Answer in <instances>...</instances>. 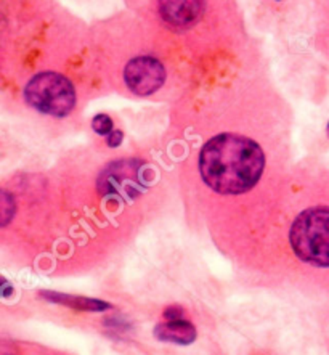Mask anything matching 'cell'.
Returning <instances> with one entry per match:
<instances>
[{
  "instance_id": "obj_1",
  "label": "cell",
  "mask_w": 329,
  "mask_h": 355,
  "mask_svg": "<svg viewBox=\"0 0 329 355\" xmlns=\"http://www.w3.org/2000/svg\"><path fill=\"white\" fill-rule=\"evenodd\" d=\"M265 156L254 140L222 134L207 141L199 156L202 180L222 195H240L259 182Z\"/></svg>"
},
{
  "instance_id": "obj_12",
  "label": "cell",
  "mask_w": 329,
  "mask_h": 355,
  "mask_svg": "<svg viewBox=\"0 0 329 355\" xmlns=\"http://www.w3.org/2000/svg\"><path fill=\"white\" fill-rule=\"evenodd\" d=\"M123 132L121 130H113L111 134L108 135V140H106V144H108L111 148H114V146H119L121 141H123Z\"/></svg>"
},
{
  "instance_id": "obj_3",
  "label": "cell",
  "mask_w": 329,
  "mask_h": 355,
  "mask_svg": "<svg viewBox=\"0 0 329 355\" xmlns=\"http://www.w3.org/2000/svg\"><path fill=\"white\" fill-rule=\"evenodd\" d=\"M24 98L33 108L57 118L69 114L75 105L73 84L57 73H40L33 78L24 89Z\"/></svg>"
},
{
  "instance_id": "obj_9",
  "label": "cell",
  "mask_w": 329,
  "mask_h": 355,
  "mask_svg": "<svg viewBox=\"0 0 329 355\" xmlns=\"http://www.w3.org/2000/svg\"><path fill=\"white\" fill-rule=\"evenodd\" d=\"M92 128L100 135H109L113 132V121H111L109 116L98 114L92 121Z\"/></svg>"
},
{
  "instance_id": "obj_7",
  "label": "cell",
  "mask_w": 329,
  "mask_h": 355,
  "mask_svg": "<svg viewBox=\"0 0 329 355\" xmlns=\"http://www.w3.org/2000/svg\"><path fill=\"white\" fill-rule=\"evenodd\" d=\"M154 336L159 341L174 343V344H191L196 339V328L185 318L181 320H170L166 323H159L154 328Z\"/></svg>"
},
{
  "instance_id": "obj_10",
  "label": "cell",
  "mask_w": 329,
  "mask_h": 355,
  "mask_svg": "<svg viewBox=\"0 0 329 355\" xmlns=\"http://www.w3.org/2000/svg\"><path fill=\"white\" fill-rule=\"evenodd\" d=\"M15 214V201L7 191L2 193V225L5 227Z\"/></svg>"
},
{
  "instance_id": "obj_8",
  "label": "cell",
  "mask_w": 329,
  "mask_h": 355,
  "mask_svg": "<svg viewBox=\"0 0 329 355\" xmlns=\"http://www.w3.org/2000/svg\"><path fill=\"white\" fill-rule=\"evenodd\" d=\"M40 297L47 299V301H50V302L60 304V306H68V307L78 309V311L101 312V311H108V309H111L108 302L97 301V299L75 297V296H69V294L53 293V291H42L40 293Z\"/></svg>"
},
{
  "instance_id": "obj_13",
  "label": "cell",
  "mask_w": 329,
  "mask_h": 355,
  "mask_svg": "<svg viewBox=\"0 0 329 355\" xmlns=\"http://www.w3.org/2000/svg\"><path fill=\"white\" fill-rule=\"evenodd\" d=\"M328 135H329V123H328Z\"/></svg>"
},
{
  "instance_id": "obj_5",
  "label": "cell",
  "mask_w": 329,
  "mask_h": 355,
  "mask_svg": "<svg viewBox=\"0 0 329 355\" xmlns=\"http://www.w3.org/2000/svg\"><path fill=\"white\" fill-rule=\"evenodd\" d=\"M125 83L136 95H151L156 92L166 80L164 66L153 57L134 58L125 66Z\"/></svg>"
},
{
  "instance_id": "obj_11",
  "label": "cell",
  "mask_w": 329,
  "mask_h": 355,
  "mask_svg": "<svg viewBox=\"0 0 329 355\" xmlns=\"http://www.w3.org/2000/svg\"><path fill=\"white\" fill-rule=\"evenodd\" d=\"M184 315V311H181L180 307H169V309H166V312H164V317L167 318V322H170V320H181V317Z\"/></svg>"
},
{
  "instance_id": "obj_6",
  "label": "cell",
  "mask_w": 329,
  "mask_h": 355,
  "mask_svg": "<svg viewBox=\"0 0 329 355\" xmlns=\"http://www.w3.org/2000/svg\"><path fill=\"white\" fill-rule=\"evenodd\" d=\"M159 13L174 28H188L196 23L202 10V0H159Z\"/></svg>"
},
{
  "instance_id": "obj_4",
  "label": "cell",
  "mask_w": 329,
  "mask_h": 355,
  "mask_svg": "<svg viewBox=\"0 0 329 355\" xmlns=\"http://www.w3.org/2000/svg\"><path fill=\"white\" fill-rule=\"evenodd\" d=\"M140 169L141 164L135 161H124L113 164L101 175V191L108 196H136L143 189V177H141Z\"/></svg>"
},
{
  "instance_id": "obj_2",
  "label": "cell",
  "mask_w": 329,
  "mask_h": 355,
  "mask_svg": "<svg viewBox=\"0 0 329 355\" xmlns=\"http://www.w3.org/2000/svg\"><path fill=\"white\" fill-rule=\"evenodd\" d=\"M291 246L303 262L329 267V206H318L297 216L290 233Z\"/></svg>"
}]
</instances>
